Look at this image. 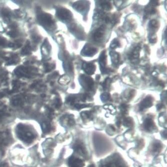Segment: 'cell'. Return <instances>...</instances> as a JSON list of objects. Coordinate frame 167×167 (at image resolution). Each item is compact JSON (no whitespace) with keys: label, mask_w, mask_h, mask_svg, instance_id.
I'll return each mask as SVG.
<instances>
[{"label":"cell","mask_w":167,"mask_h":167,"mask_svg":"<svg viewBox=\"0 0 167 167\" xmlns=\"http://www.w3.org/2000/svg\"><path fill=\"white\" fill-rule=\"evenodd\" d=\"M120 46V43L119 41L117 39H114L113 41L111 42V47L112 49L116 48Z\"/></svg>","instance_id":"21"},{"label":"cell","mask_w":167,"mask_h":167,"mask_svg":"<svg viewBox=\"0 0 167 167\" xmlns=\"http://www.w3.org/2000/svg\"><path fill=\"white\" fill-rule=\"evenodd\" d=\"M69 164L71 167H83L84 166V163L82 160L73 157L70 159Z\"/></svg>","instance_id":"12"},{"label":"cell","mask_w":167,"mask_h":167,"mask_svg":"<svg viewBox=\"0 0 167 167\" xmlns=\"http://www.w3.org/2000/svg\"><path fill=\"white\" fill-rule=\"evenodd\" d=\"M55 103H56V104H56L55 106H56V107H58V108L61 106V102H60V100H59V99H57Z\"/></svg>","instance_id":"26"},{"label":"cell","mask_w":167,"mask_h":167,"mask_svg":"<svg viewBox=\"0 0 167 167\" xmlns=\"http://www.w3.org/2000/svg\"><path fill=\"white\" fill-rule=\"evenodd\" d=\"M89 167H95V166H94V165H90Z\"/></svg>","instance_id":"28"},{"label":"cell","mask_w":167,"mask_h":167,"mask_svg":"<svg viewBox=\"0 0 167 167\" xmlns=\"http://www.w3.org/2000/svg\"><path fill=\"white\" fill-rule=\"evenodd\" d=\"M110 55L111 56V61L113 63L116 64L119 62L120 60V55L118 53L115 52H111L110 53Z\"/></svg>","instance_id":"15"},{"label":"cell","mask_w":167,"mask_h":167,"mask_svg":"<svg viewBox=\"0 0 167 167\" xmlns=\"http://www.w3.org/2000/svg\"><path fill=\"white\" fill-rule=\"evenodd\" d=\"M74 8L79 11H83L87 9L88 7V2L78 1L74 4Z\"/></svg>","instance_id":"11"},{"label":"cell","mask_w":167,"mask_h":167,"mask_svg":"<svg viewBox=\"0 0 167 167\" xmlns=\"http://www.w3.org/2000/svg\"><path fill=\"white\" fill-rule=\"evenodd\" d=\"M149 26L150 28H151L152 29L155 30L156 29H158L159 24L158 21L157 20H153L150 22Z\"/></svg>","instance_id":"20"},{"label":"cell","mask_w":167,"mask_h":167,"mask_svg":"<svg viewBox=\"0 0 167 167\" xmlns=\"http://www.w3.org/2000/svg\"><path fill=\"white\" fill-rule=\"evenodd\" d=\"M105 28L104 26H102L95 31L94 34V39L97 42H100L102 40V38L105 34Z\"/></svg>","instance_id":"7"},{"label":"cell","mask_w":167,"mask_h":167,"mask_svg":"<svg viewBox=\"0 0 167 167\" xmlns=\"http://www.w3.org/2000/svg\"><path fill=\"white\" fill-rule=\"evenodd\" d=\"M70 81V79L68 76L67 75H63L60 78L59 80V82L62 85H67Z\"/></svg>","instance_id":"17"},{"label":"cell","mask_w":167,"mask_h":167,"mask_svg":"<svg viewBox=\"0 0 167 167\" xmlns=\"http://www.w3.org/2000/svg\"><path fill=\"white\" fill-rule=\"evenodd\" d=\"M41 127L43 132H48L51 129V125L50 124L47 122H43L41 124Z\"/></svg>","instance_id":"19"},{"label":"cell","mask_w":167,"mask_h":167,"mask_svg":"<svg viewBox=\"0 0 167 167\" xmlns=\"http://www.w3.org/2000/svg\"><path fill=\"white\" fill-rule=\"evenodd\" d=\"M31 48L30 44L28 43L25 46V47L21 51V54L23 55H29L31 53Z\"/></svg>","instance_id":"16"},{"label":"cell","mask_w":167,"mask_h":167,"mask_svg":"<svg viewBox=\"0 0 167 167\" xmlns=\"http://www.w3.org/2000/svg\"><path fill=\"white\" fill-rule=\"evenodd\" d=\"M153 100L151 97H147L145 99H144L140 105V111L151 107L153 105Z\"/></svg>","instance_id":"9"},{"label":"cell","mask_w":167,"mask_h":167,"mask_svg":"<svg viewBox=\"0 0 167 167\" xmlns=\"http://www.w3.org/2000/svg\"><path fill=\"white\" fill-rule=\"evenodd\" d=\"M6 44V40H5V39L1 36L0 37V45H1V46L4 45V46Z\"/></svg>","instance_id":"24"},{"label":"cell","mask_w":167,"mask_h":167,"mask_svg":"<svg viewBox=\"0 0 167 167\" xmlns=\"http://www.w3.org/2000/svg\"><path fill=\"white\" fill-rule=\"evenodd\" d=\"M99 63L101 66V69L102 72V71L103 70H104L106 68V56L105 51H103L101 55H100V58H99Z\"/></svg>","instance_id":"13"},{"label":"cell","mask_w":167,"mask_h":167,"mask_svg":"<svg viewBox=\"0 0 167 167\" xmlns=\"http://www.w3.org/2000/svg\"><path fill=\"white\" fill-rule=\"evenodd\" d=\"M31 71L29 70V68L25 67H19L16 69L15 73L17 76L19 77H29L30 76Z\"/></svg>","instance_id":"4"},{"label":"cell","mask_w":167,"mask_h":167,"mask_svg":"<svg viewBox=\"0 0 167 167\" xmlns=\"http://www.w3.org/2000/svg\"><path fill=\"white\" fill-rule=\"evenodd\" d=\"M38 20L44 28L48 30L55 29V23L52 17L46 13H40L38 16Z\"/></svg>","instance_id":"2"},{"label":"cell","mask_w":167,"mask_h":167,"mask_svg":"<svg viewBox=\"0 0 167 167\" xmlns=\"http://www.w3.org/2000/svg\"><path fill=\"white\" fill-rule=\"evenodd\" d=\"M81 80H82V84H83L84 87H85V88L87 90H91L92 88L93 85H94V81L93 80V79L89 77H86L85 75L82 77H81Z\"/></svg>","instance_id":"8"},{"label":"cell","mask_w":167,"mask_h":167,"mask_svg":"<svg viewBox=\"0 0 167 167\" xmlns=\"http://www.w3.org/2000/svg\"><path fill=\"white\" fill-rule=\"evenodd\" d=\"M140 50V47L139 46H137L132 51L131 55L130 56V59L132 61V62L135 64L138 62L139 59Z\"/></svg>","instance_id":"10"},{"label":"cell","mask_w":167,"mask_h":167,"mask_svg":"<svg viewBox=\"0 0 167 167\" xmlns=\"http://www.w3.org/2000/svg\"><path fill=\"white\" fill-rule=\"evenodd\" d=\"M57 16L59 19L64 21L71 20L72 18V15L71 14V11L66 8H60L57 9Z\"/></svg>","instance_id":"3"},{"label":"cell","mask_w":167,"mask_h":167,"mask_svg":"<svg viewBox=\"0 0 167 167\" xmlns=\"http://www.w3.org/2000/svg\"><path fill=\"white\" fill-rule=\"evenodd\" d=\"M16 133L19 138L26 143H31L35 138L34 132L29 127L23 124H19L17 125Z\"/></svg>","instance_id":"1"},{"label":"cell","mask_w":167,"mask_h":167,"mask_svg":"<svg viewBox=\"0 0 167 167\" xmlns=\"http://www.w3.org/2000/svg\"><path fill=\"white\" fill-rule=\"evenodd\" d=\"M153 35L151 36V38H149V41L152 43H156V38L155 36H154Z\"/></svg>","instance_id":"25"},{"label":"cell","mask_w":167,"mask_h":167,"mask_svg":"<svg viewBox=\"0 0 167 167\" xmlns=\"http://www.w3.org/2000/svg\"><path fill=\"white\" fill-rule=\"evenodd\" d=\"M110 94L106 93H105L104 94H102L101 96V99L102 101H104V102L106 101L107 100H109L110 99Z\"/></svg>","instance_id":"22"},{"label":"cell","mask_w":167,"mask_h":167,"mask_svg":"<svg viewBox=\"0 0 167 167\" xmlns=\"http://www.w3.org/2000/svg\"><path fill=\"white\" fill-rule=\"evenodd\" d=\"M21 103V101L20 99H16L13 100V104L14 106H18Z\"/></svg>","instance_id":"23"},{"label":"cell","mask_w":167,"mask_h":167,"mask_svg":"<svg viewBox=\"0 0 167 167\" xmlns=\"http://www.w3.org/2000/svg\"><path fill=\"white\" fill-rule=\"evenodd\" d=\"M82 69L86 73L91 75L94 74L95 73L96 67L94 64L85 62L83 64Z\"/></svg>","instance_id":"6"},{"label":"cell","mask_w":167,"mask_h":167,"mask_svg":"<svg viewBox=\"0 0 167 167\" xmlns=\"http://www.w3.org/2000/svg\"><path fill=\"white\" fill-rule=\"evenodd\" d=\"M101 6L104 10H110L111 9V4L109 2L106 1H102Z\"/></svg>","instance_id":"18"},{"label":"cell","mask_w":167,"mask_h":167,"mask_svg":"<svg viewBox=\"0 0 167 167\" xmlns=\"http://www.w3.org/2000/svg\"><path fill=\"white\" fill-rule=\"evenodd\" d=\"M145 128L149 131H151L155 127L154 123L151 119H147L145 121Z\"/></svg>","instance_id":"14"},{"label":"cell","mask_w":167,"mask_h":167,"mask_svg":"<svg viewBox=\"0 0 167 167\" xmlns=\"http://www.w3.org/2000/svg\"><path fill=\"white\" fill-rule=\"evenodd\" d=\"M0 167H9L8 165L6 163L0 165Z\"/></svg>","instance_id":"27"},{"label":"cell","mask_w":167,"mask_h":167,"mask_svg":"<svg viewBox=\"0 0 167 167\" xmlns=\"http://www.w3.org/2000/svg\"><path fill=\"white\" fill-rule=\"evenodd\" d=\"M97 51V50L96 48L93 47L89 44H88L85 45L83 49L82 54L85 56H92L96 53Z\"/></svg>","instance_id":"5"}]
</instances>
